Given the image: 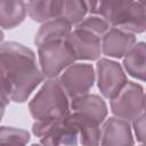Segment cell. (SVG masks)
Listing matches in <instances>:
<instances>
[{
  "label": "cell",
  "instance_id": "1",
  "mask_svg": "<svg viewBox=\"0 0 146 146\" xmlns=\"http://www.w3.org/2000/svg\"><path fill=\"white\" fill-rule=\"evenodd\" d=\"M0 65L11 87L10 102L24 103L43 80L34 52L22 43H2Z\"/></svg>",
  "mask_w": 146,
  "mask_h": 146
},
{
  "label": "cell",
  "instance_id": "2",
  "mask_svg": "<svg viewBox=\"0 0 146 146\" xmlns=\"http://www.w3.org/2000/svg\"><path fill=\"white\" fill-rule=\"evenodd\" d=\"M88 10L103 17L110 26L129 33H143L146 29V1L89 2Z\"/></svg>",
  "mask_w": 146,
  "mask_h": 146
},
{
  "label": "cell",
  "instance_id": "3",
  "mask_svg": "<svg viewBox=\"0 0 146 146\" xmlns=\"http://www.w3.org/2000/svg\"><path fill=\"white\" fill-rule=\"evenodd\" d=\"M71 104L58 78L48 79L33 99L29 110L35 121L64 120L70 115Z\"/></svg>",
  "mask_w": 146,
  "mask_h": 146
},
{
  "label": "cell",
  "instance_id": "4",
  "mask_svg": "<svg viewBox=\"0 0 146 146\" xmlns=\"http://www.w3.org/2000/svg\"><path fill=\"white\" fill-rule=\"evenodd\" d=\"M39 67L44 76L48 79L57 78L64 70L74 64L75 56L66 41H57L43 44L38 50Z\"/></svg>",
  "mask_w": 146,
  "mask_h": 146
},
{
  "label": "cell",
  "instance_id": "5",
  "mask_svg": "<svg viewBox=\"0 0 146 146\" xmlns=\"http://www.w3.org/2000/svg\"><path fill=\"white\" fill-rule=\"evenodd\" d=\"M32 132L40 137L41 146H76L78 131L67 117L57 121H35Z\"/></svg>",
  "mask_w": 146,
  "mask_h": 146
},
{
  "label": "cell",
  "instance_id": "6",
  "mask_svg": "<svg viewBox=\"0 0 146 146\" xmlns=\"http://www.w3.org/2000/svg\"><path fill=\"white\" fill-rule=\"evenodd\" d=\"M145 95L144 89L136 82L128 81L123 89L111 99V111L115 117L133 121L137 116L144 113Z\"/></svg>",
  "mask_w": 146,
  "mask_h": 146
},
{
  "label": "cell",
  "instance_id": "7",
  "mask_svg": "<svg viewBox=\"0 0 146 146\" xmlns=\"http://www.w3.org/2000/svg\"><path fill=\"white\" fill-rule=\"evenodd\" d=\"M95 79L96 73L94 67L86 63L72 64L64 70L58 78L63 89L71 99L88 94L94 86Z\"/></svg>",
  "mask_w": 146,
  "mask_h": 146
},
{
  "label": "cell",
  "instance_id": "8",
  "mask_svg": "<svg viewBox=\"0 0 146 146\" xmlns=\"http://www.w3.org/2000/svg\"><path fill=\"white\" fill-rule=\"evenodd\" d=\"M97 84L100 94L108 99H113L127 84L128 79L122 66L107 58L97 62Z\"/></svg>",
  "mask_w": 146,
  "mask_h": 146
},
{
  "label": "cell",
  "instance_id": "9",
  "mask_svg": "<svg viewBox=\"0 0 146 146\" xmlns=\"http://www.w3.org/2000/svg\"><path fill=\"white\" fill-rule=\"evenodd\" d=\"M66 42L72 48L75 59L95 60L102 54V39L82 30L74 29L71 31Z\"/></svg>",
  "mask_w": 146,
  "mask_h": 146
},
{
  "label": "cell",
  "instance_id": "10",
  "mask_svg": "<svg viewBox=\"0 0 146 146\" xmlns=\"http://www.w3.org/2000/svg\"><path fill=\"white\" fill-rule=\"evenodd\" d=\"M133 136L130 123L119 117H110L100 130L102 146H133Z\"/></svg>",
  "mask_w": 146,
  "mask_h": 146
},
{
  "label": "cell",
  "instance_id": "11",
  "mask_svg": "<svg viewBox=\"0 0 146 146\" xmlns=\"http://www.w3.org/2000/svg\"><path fill=\"white\" fill-rule=\"evenodd\" d=\"M135 44V34L112 27L102 38V52L108 57L122 58Z\"/></svg>",
  "mask_w": 146,
  "mask_h": 146
},
{
  "label": "cell",
  "instance_id": "12",
  "mask_svg": "<svg viewBox=\"0 0 146 146\" xmlns=\"http://www.w3.org/2000/svg\"><path fill=\"white\" fill-rule=\"evenodd\" d=\"M71 108L75 113H80L97 123H102L107 115V106L105 100L98 95L86 94L76 97L71 102Z\"/></svg>",
  "mask_w": 146,
  "mask_h": 146
},
{
  "label": "cell",
  "instance_id": "13",
  "mask_svg": "<svg viewBox=\"0 0 146 146\" xmlns=\"http://www.w3.org/2000/svg\"><path fill=\"white\" fill-rule=\"evenodd\" d=\"M67 121L72 124L80 137L82 146H98L100 143V128L99 123L96 121L80 114V113H70Z\"/></svg>",
  "mask_w": 146,
  "mask_h": 146
},
{
  "label": "cell",
  "instance_id": "14",
  "mask_svg": "<svg viewBox=\"0 0 146 146\" xmlns=\"http://www.w3.org/2000/svg\"><path fill=\"white\" fill-rule=\"evenodd\" d=\"M71 31H72V25L68 24L63 18L51 19L41 25V27L35 34L34 43L38 47H41L43 44L51 42L66 41Z\"/></svg>",
  "mask_w": 146,
  "mask_h": 146
},
{
  "label": "cell",
  "instance_id": "15",
  "mask_svg": "<svg viewBox=\"0 0 146 146\" xmlns=\"http://www.w3.org/2000/svg\"><path fill=\"white\" fill-rule=\"evenodd\" d=\"M64 1L43 0V1H27L25 2L26 13L38 23H46L51 19L60 18Z\"/></svg>",
  "mask_w": 146,
  "mask_h": 146
},
{
  "label": "cell",
  "instance_id": "16",
  "mask_svg": "<svg viewBox=\"0 0 146 146\" xmlns=\"http://www.w3.org/2000/svg\"><path fill=\"white\" fill-rule=\"evenodd\" d=\"M146 50H145V43L144 42H137L124 56L123 58V66L124 70L128 72L129 75L144 81L146 68H145V59Z\"/></svg>",
  "mask_w": 146,
  "mask_h": 146
},
{
  "label": "cell",
  "instance_id": "17",
  "mask_svg": "<svg viewBox=\"0 0 146 146\" xmlns=\"http://www.w3.org/2000/svg\"><path fill=\"white\" fill-rule=\"evenodd\" d=\"M26 14L25 2L0 0V27H16L24 21Z\"/></svg>",
  "mask_w": 146,
  "mask_h": 146
},
{
  "label": "cell",
  "instance_id": "18",
  "mask_svg": "<svg viewBox=\"0 0 146 146\" xmlns=\"http://www.w3.org/2000/svg\"><path fill=\"white\" fill-rule=\"evenodd\" d=\"M87 13H89L88 1H64L60 18L71 25H78L86 17Z\"/></svg>",
  "mask_w": 146,
  "mask_h": 146
},
{
  "label": "cell",
  "instance_id": "19",
  "mask_svg": "<svg viewBox=\"0 0 146 146\" xmlns=\"http://www.w3.org/2000/svg\"><path fill=\"white\" fill-rule=\"evenodd\" d=\"M30 133L19 128L0 127V146H26Z\"/></svg>",
  "mask_w": 146,
  "mask_h": 146
},
{
  "label": "cell",
  "instance_id": "20",
  "mask_svg": "<svg viewBox=\"0 0 146 146\" xmlns=\"http://www.w3.org/2000/svg\"><path fill=\"white\" fill-rule=\"evenodd\" d=\"M75 29L89 32L102 39L104 34L110 30V25L103 17L97 15H90L88 17H84L78 25H75Z\"/></svg>",
  "mask_w": 146,
  "mask_h": 146
},
{
  "label": "cell",
  "instance_id": "21",
  "mask_svg": "<svg viewBox=\"0 0 146 146\" xmlns=\"http://www.w3.org/2000/svg\"><path fill=\"white\" fill-rule=\"evenodd\" d=\"M10 97H11V87L0 65V100L7 106L10 102Z\"/></svg>",
  "mask_w": 146,
  "mask_h": 146
},
{
  "label": "cell",
  "instance_id": "22",
  "mask_svg": "<svg viewBox=\"0 0 146 146\" xmlns=\"http://www.w3.org/2000/svg\"><path fill=\"white\" fill-rule=\"evenodd\" d=\"M133 125V132L138 141L143 143L145 139V114L141 113L139 116H137L132 121Z\"/></svg>",
  "mask_w": 146,
  "mask_h": 146
},
{
  "label": "cell",
  "instance_id": "23",
  "mask_svg": "<svg viewBox=\"0 0 146 146\" xmlns=\"http://www.w3.org/2000/svg\"><path fill=\"white\" fill-rule=\"evenodd\" d=\"M5 108H6V105L0 100V121H1V119L3 116V114H5Z\"/></svg>",
  "mask_w": 146,
  "mask_h": 146
},
{
  "label": "cell",
  "instance_id": "24",
  "mask_svg": "<svg viewBox=\"0 0 146 146\" xmlns=\"http://www.w3.org/2000/svg\"><path fill=\"white\" fill-rule=\"evenodd\" d=\"M3 40V33H2V31L0 30V42Z\"/></svg>",
  "mask_w": 146,
  "mask_h": 146
},
{
  "label": "cell",
  "instance_id": "25",
  "mask_svg": "<svg viewBox=\"0 0 146 146\" xmlns=\"http://www.w3.org/2000/svg\"><path fill=\"white\" fill-rule=\"evenodd\" d=\"M32 146H41V145H36V144H33Z\"/></svg>",
  "mask_w": 146,
  "mask_h": 146
}]
</instances>
